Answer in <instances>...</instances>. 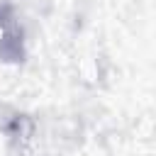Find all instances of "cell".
Masks as SVG:
<instances>
[]
</instances>
